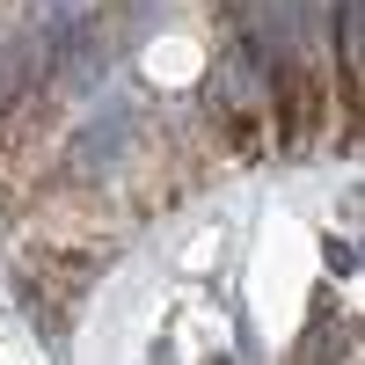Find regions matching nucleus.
<instances>
[{"mask_svg":"<svg viewBox=\"0 0 365 365\" xmlns=\"http://www.w3.org/2000/svg\"><path fill=\"white\" fill-rule=\"evenodd\" d=\"M125 125H132V110L110 96L96 117H88V132H81V146H73V161H81V168H103V161L117 154V146H125Z\"/></svg>","mask_w":365,"mask_h":365,"instance_id":"f257e3e1","label":"nucleus"}]
</instances>
